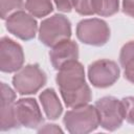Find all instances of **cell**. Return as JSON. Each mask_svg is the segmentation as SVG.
Instances as JSON below:
<instances>
[{"label": "cell", "mask_w": 134, "mask_h": 134, "mask_svg": "<svg viewBox=\"0 0 134 134\" xmlns=\"http://www.w3.org/2000/svg\"><path fill=\"white\" fill-rule=\"evenodd\" d=\"M55 82L68 108L87 105L92 98L91 90L85 81L84 66L77 60L65 64L59 70Z\"/></svg>", "instance_id": "cell-1"}, {"label": "cell", "mask_w": 134, "mask_h": 134, "mask_svg": "<svg viewBox=\"0 0 134 134\" xmlns=\"http://www.w3.org/2000/svg\"><path fill=\"white\" fill-rule=\"evenodd\" d=\"M63 122L71 134H87L97 129L99 119L95 106L84 105L72 108L64 115Z\"/></svg>", "instance_id": "cell-2"}, {"label": "cell", "mask_w": 134, "mask_h": 134, "mask_svg": "<svg viewBox=\"0 0 134 134\" xmlns=\"http://www.w3.org/2000/svg\"><path fill=\"white\" fill-rule=\"evenodd\" d=\"M71 37V23L64 16L55 14L40 24L39 40L48 47H53L58 43L68 40Z\"/></svg>", "instance_id": "cell-3"}, {"label": "cell", "mask_w": 134, "mask_h": 134, "mask_svg": "<svg viewBox=\"0 0 134 134\" xmlns=\"http://www.w3.org/2000/svg\"><path fill=\"white\" fill-rule=\"evenodd\" d=\"M47 82L46 73L38 64H28L22 67L13 77V86L21 95L37 93Z\"/></svg>", "instance_id": "cell-4"}, {"label": "cell", "mask_w": 134, "mask_h": 134, "mask_svg": "<svg viewBox=\"0 0 134 134\" xmlns=\"http://www.w3.org/2000/svg\"><path fill=\"white\" fill-rule=\"evenodd\" d=\"M76 37L84 44L103 46L110 39V28L102 19H85L76 25Z\"/></svg>", "instance_id": "cell-5"}, {"label": "cell", "mask_w": 134, "mask_h": 134, "mask_svg": "<svg viewBox=\"0 0 134 134\" xmlns=\"http://www.w3.org/2000/svg\"><path fill=\"white\" fill-rule=\"evenodd\" d=\"M95 109L97 111L99 125L108 131L118 129L125 119L121 100L114 96H104L96 100Z\"/></svg>", "instance_id": "cell-6"}, {"label": "cell", "mask_w": 134, "mask_h": 134, "mask_svg": "<svg viewBox=\"0 0 134 134\" xmlns=\"http://www.w3.org/2000/svg\"><path fill=\"white\" fill-rule=\"evenodd\" d=\"M120 70L118 65L111 60L100 59L88 67V79L96 88H108L119 77Z\"/></svg>", "instance_id": "cell-7"}, {"label": "cell", "mask_w": 134, "mask_h": 134, "mask_svg": "<svg viewBox=\"0 0 134 134\" xmlns=\"http://www.w3.org/2000/svg\"><path fill=\"white\" fill-rule=\"evenodd\" d=\"M24 63V52L20 44L14 40L2 37L0 40V69L10 73L20 70Z\"/></svg>", "instance_id": "cell-8"}, {"label": "cell", "mask_w": 134, "mask_h": 134, "mask_svg": "<svg viewBox=\"0 0 134 134\" xmlns=\"http://www.w3.org/2000/svg\"><path fill=\"white\" fill-rule=\"evenodd\" d=\"M5 25L8 32L23 41L32 40L38 30V23L34 19V16L24 10L12 14L6 19Z\"/></svg>", "instance_id": "cell-9"}, {"label": "cell", "mask_w": 134, "mask_h": 134, "mask_svg": "<svg viewBox=\"0 0 134 134\" xmlns=\"http://www.w3.org/2000/svg\"><path fill=\"white\" fill-rule=\"evenodd\" d=\"M16 116L20 126L36 129L44 121L41 109L35 98L25 97L20 98L15 104Z\"/></svg>", "instance_id": "cell-10"}, {"label": "cell", "mask_w": 134, "mask_h": 134, "mask_svg": "<svg viewBox=\"0 0 134 134\" xmlns=\"http://www.w3.org/2000/svg\"><path fill=\"white\" fill-rule=\"evenodd\" d=\"M15 100H16V93L14 92V90L5 83H1V106H0L1 131H7L20 127L16 116Z\"/></svg>", "instance_id": "cell-11"}, {"label": "cell", "mask_w": 134, "mask_h": 134, "mask_svg": "<svg viewBox=\"0 0 134 134\" xmlns=\"http://www.w3.org/2000/svg\"><path fill=\"white\" fill-rule=\"evenodd\" d=\"M49 58L53 68L60 70L65 64L79 59V46L70 39L64 40L51 47Z\"/></svg>", "instance_id": "cell-12"}, {"label": "cell", "mask_w": 134, "mask_h": 134, "mask_svg": "<svg viewBox=\"0 0 134 134\" xmlns=\"http://www.w3.org/2000/svg\"><path fill=\"white\" fill-rule=\"evenodd\" d=\"M39 99L48 119L54 120L61 116L63 112V107L54 89L52 88L45 89L44 91L41 92Z\"/></svg>", "instance_id": "cell-13"}, {"label": "cell", "mask_w": 134, "mask_h": 134, "mask_svg": "<svg viewBox=\"0 0 134 134\" xmlns=\"http://www.w3.org/2000/svg\"><path fill=\"white\" fill-rule=\"evenodd\" d=\"M119 62L124 68L125 77L134 84V41H129L121 47Z\"/></svg>", "instance_id": "cell-14"}, {"label": "cell", "mask_w": 134, "mask_h": 134, "mask_svg": "<svg viewBox=\"0 0 134 134\" xmlns=\"http://www.w3.org/2000/svg\"><path fill=\"white\" fill-rule=\"evenodd\" d=\"M25 8L30 15L37 18L46 17L53 10L50 0H26Z\"/></svg>", "instance_id": "cell-15"}, {"label": "cell", "mask_w": 134, "mask_h": 134, "mask_svg": "<svg viewBox=\"0 0 134 134\" xmlns=\"http://www.w3.org/2000/svg\"><path fill=\"white\" fill-rule=\"evenodd\" d=\"M94 14L100 17H110L119 9V0H92Z\"/></svg>", "instance_id": "cell-16"}, {"label": "cell", "mask_w": 134, "mask_h": 134, "mask_svg": "<svg viewBox=\"0 0 134 134\" xmlns=\"http://www.w3.org/2000/svg\"><path fill=\"white\" fill-rule=\"evenodd\" d=\"M23 5V0H0L1 18L3 20H6L12 14L21 10Z\"/></svg>", "instance_id": "cell-17"}, {"label": "cell", "mask_w": 134, "mask_h": 134, "mask_svg": "<svg viewBox=\"0 0 134 134\" xmlns=\"http://www.w3.org/2000/svg\"><path fill=\"white\" fill-rule=\"evenodd\" d=\"M122 108H124V116L125 119L134 125V96H127L121 99Z\"/></svg>", "instance_id": "cell-18"}, {"label": "cell", "mask_w": 134, "mask_h": 134, "mask_svg": "<svg viewBox=\"0 0 134 134\" xmlns=\"http://www.w3.org/2000/svg\"><path fill=\"white\" fill-rule=\"evenodd\" d=\"M73 8L82 16L94 15L92 0H73Z\"/></svg>", "instance_id": "cell-19"}, {"label": "cell", "mask_w": 134, "mask_h": 134, "mask_svg": "<svg viewBox=\"0 0 134 134\" xmlns=\"http://www.w3.org/2000/svg\"><path fill=\"white\" fill-rule=\"evenodd\" d=\"M59 10L63 13H70L73 8V0H53Z\"/></svg>", "instance_id": "cell-20"}, {"label": "cell", "mask_w": 134, "mask_h": 134, "mask_svg": "<svg viewBox=\"0 0 134 134\" xmlns=\"http://www.w3.org/2000/svg\"><path fill=\"white\" fill-rule=\"evenodd\" d=\"M122 12L134 18V0H122Z\"/></svg>", "instance_id": "cell-21"}, {"label": "cell", "mask_w": 134, "mask_h": 134, "mask_svg": "<svg viewBox=\"0 0 134 134\" xmlns=\"http://www.w3.org/2000/svg\"><path fill=\"white\" fill-rule=\"evenodd\" d=\"M39 133H59V132H63L57 125H45L43 128L38 130Z\"/></svg>", "instance_id": "cell-22"}]
</instances>
